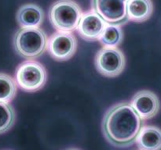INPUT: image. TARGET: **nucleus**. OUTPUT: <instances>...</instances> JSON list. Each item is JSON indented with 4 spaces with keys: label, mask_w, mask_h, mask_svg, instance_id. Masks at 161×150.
Masks as SVG:
<instances>
[{
    "label": "nucleus",
    "mask_w": 161,
    "mask_h": 150,
    "mask_svg": "<svg viewBox=\"0 0 161 150\" xmlns=\"http://www.w3.org/2000/svg\"><path fill=\"white\" fill-rule=\"evenodd\" d=\"M91 7L108 24L122 26L129 21L127 0H91Z\"/></svg>",
    "instance_id": "423d86ee"
},
{
    "label": "nucleus",
    "mask_w": 161,
    "mask_h": 150,
    "mask_svg": "<svg viewBox=\"0 0 161 150\" xmlns=\"http://www.w3.org/2000/svg\"><path fill=\"white\" fill-rule=\"evenodd\" d=\"M96 69L102 76L116 78L124 70L126 57L117 47H102L94 59Z\"/></svg>",
    "instance_id": "39448f33"
},
{
    "label": "nucleus",
    "mask_w": 161,
    "mask_h": 150,
    "mask_svg": "<svg viewBox=\"0 0 161 150\" xmlns=\"http://www.w3.org/2000/svg\"><path fill=\"white\" fill-rule=\"evenodd\" d=\"M127 12L129 20L143 23L152 17L153 3L152 0H127Z\"/></svg>",
    "instance_id": "f8f14e48"
},
{
    "label": "nucleus",
    "mask_w": 161,
    "mask_h": 150,
    "mask_svg": "<svg viewBox=\"0 0 161 150\" xmlns=\"http://www.w3.org/2000/svg\"><path fill=\"white\" fill-rule=\"evenodd\" d=\"M77 39L71 32L53 33L48 38L47 52L57 61H67L76 52Z\"/></svg>",
    "instance_id": "0eeeda50"
},
{
    "label": "nucleus",
    "mask_w": 161,
    "mask_h": 150,
    "mask_svg": "<svg viewBox=\"0 0 161 150\" xmlns=\"http://www.w3.org/2000/svg\"><path fill=\"white\" fill-rule=\"evenodd\" d=\"M3 150H10V149H3Z\"/></svg>",
    "instance_id": "f3484780"
},
{
    "label": "nucleus",
    "mask_w": 161,
    "mask_h": 150,
    "mask_svg": "<svg viewBox=\"0 0 161 150\" xmlns=\"http://www.w3.org/2000/svg\"><path fill=\"white\" fill-rule=\"evenodd\" d=\"M48 38L45 31L40 28H20L14 34L13 45L19 56L34 59L45 52Z\"/></svg>",
    "instance_id": "f03ea898"
},
{
    "label": "nucleus",
    "mask_w": 161,
    "mask_h": 150,
    "mask_svg": "<svg viewBox=\"0 0 161 150\" xmlns=\"http://www.w3.org/2000/svg\"><path fill=\"white\" fill-rule=\"evenodd\" d=\"M142 126V120L130 103L127 102H119L111 106L105 113L102 123L106 140L119 148L133 145Z\"/></svg>",
    "instance_id": "f257e3e1"
},
{
    "label": "nucleus",
    "mask_w": 161,
    "mask_h": 150,
    "mask_svg": "<svg viewBox=\"0 0 161 150\" xmlns=\"http://www.w3.org/2000/svg\"><path fill=\"white\" fill-rule=\"evenodd\" d=\"M130 105L142 120L153 118L160 109V98L150 90H142L135 93L130 100Z\"/></svg>",
    "instance_id": "6e6552de"
},
{
    "label": "nucleus",
    "mask_w": 161,
    "mask_h": 150,
    "mask_svg": "<svg viewBox=\"0 0 161 150\" xmlns=\"http://www.w3.org/2000/svg\"><path fill=\"white\" fill-rule=\"evenodd\" d=\"M135 143L139 150H161V129L153 125L143 126Z\"/></svg>",
    "instance_id": "9b49d317"
},
{
    "label": "nucleus",
    "mask_w": 161,
    "mask_h": 150,
    "mask_svg": "<svg viewBox=\"0 0 161 150\" xmlns=\"http://www.w3.org/2000/svg\"><path fill=\"white\" fill-rule=\"evenodd\" d=\"M16 19L20 28H40L44 21L43 9L34 3L22 5L17 10Z\"/></svg>",
    "instance_id": "9d476101"
},
{
    "label": "nucleus",
    "mask_w": 161,
    "mask_h": 150,
    "mask_svg": "<svg viewBox=\"0 0 161 150\" xmlns=\"http://www.w3.org/2000/svg\"><path fill=\"white\" fill-rule=\"evenodd\" d=\"M14 78L21 90L36 92L45 86L47 72L42 63L34 59H28L17 66Z\"/></svg>",
    "instance_id": "20e7f679"
},
{
    "label": "nucleus",
    "mask_w": 161,
    "mask_h": 150,
    "mask_svg": "<svg viewBox=\"0 0 161 150\" xmlns=\"http://www.w3.org/2000/svg\"><path fill=\"white\" fill-rule=\"evenodd\" d=\"M65 150H81V149H80V148H69Z\"/></svg>",
    "instance_id": "dca6fc26"
},
{
    "label": "nucleus",
    "mask_w": 161,
    "mask_h": 150,
    "mask_svg": "<svg viewBox=\"0 0 161 150\" xmlns=\"http://www.w3.org/2000/svg\"><path fill=\"white\" fill-rule=\"evenodd\" d=\"M17 84L15 78L5 73H0V102L9 103L16 96Z\"/></svg>",
    "instance_id": "4468645a"
},
{
    "label": "nucleus",
    "mask_w": 161,
    "mask_h": 150,
    "mask_svg": "<svg viewBox=\"0 0 161 150\" xmlns=\"http://www.w3.org/2000/svg\"><path fill=\"white\" fill-rule=\"evenodd\" d=\"M83 14L80 6L74 0H58L50 6L49 20L58 31L72 33L77 30Z\"/></svg>",
    "instance_id": "7ed1b4c3"
},
{
    "label": "nucleus",
    "mask_w": 161,
    "mask_h": 150,
    "mask_svg": "<svg viewBox=\"0 0 161 150\" xmlns=\"http://www.w3.org/2000/svg\"><path fill=\"white\" fill-rule=\"evenodd\" d=\"M108 23L94 10L84 12L77 28L80 37L87 42L97 41Z\"/></svg>",
    "instance_id": "1a4fd4ad"
},
{
    "label": "nucleus",
    "mask_w": 161,
    "mask_h": 150,
    "mask_svg": "<svg viewBox=\"0 0 161 150\" xmlns=\"http://www.w3.org/2000/svg\"><path fill=\"white\" fill-rule=\"evenodd\" d=\"M16 121V112L10 103L0 102V134L9 131Z\"/></svg>",
    "instance_id": "2eb2a0df"
},
{
    "label": "nucleus",
    "mask_w": 161,
    "mask_h": 150,
    "mask_svg": "<svg viewBox=\"0 0 161 150\" xmlns=\"http://www.w3.org/2000/svg\"><path fill=\"white\" fill-rule=\"evenodd\" d=\"M124 40V32L120 26L107 24L98 41L104 47H117Z\"/></svg>",
    "instance_id": "ddd939ff"
}]
</instances>
